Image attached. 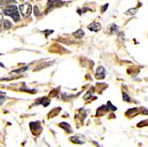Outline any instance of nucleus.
I'll use <instances>...</instances> for the list:
<instances>
[{"mask_svg": "<svg viewBox=\"0 0 148 147\" xmlns=\"http://www.w3.org/2000/svg\"><path fill=\"white\" fill-rule=\"evenodd\" d=\"M74 35H75L77 38H82V37L84 36V30H82V29H78L76 32L74 33Z\"/></svg>", "mask_w": 148, "mask_h": 147, "instance_id": "6e6552de", "label": "nucleus"}, {"mask_svg": "<svg viewBox=\"0 0 148 147\" xmlns=\"http://www.w3.org/2000/svg\"><path fill=\"white\" fill-rule=\"evenodd\" d=\"M20 11L21 12V14L24 17H28L29 15L31 14L32 12V6L29 4H25V5H20Z\"/></svg>", "mask_w": 148, "mask_h": 147, "instance_id": "f03ea898", "label": "nucleus"}, {"mask_svg": "<svg viewBox=\"0 0 148 147\" xmlns=\"http://www.w3.org/2000/svg\"><path fill=\"white\" fill-rule=\"evenodd\" d=\"M5 3H7V4H11V3H15L16 1L15 0H5Z\"/></svg>", "mask_w": 148, "mask_h": 147, "instance_id": "2eb2a0df", "label": "nucleus"}, {"mask_svg": "<svg viewBox=\"0 0 148 147\" xmlns=\"http://www.w3.org/2000/svg\"><path fill=\"white\" fill-rule=\"evenodd\" d=\"M107 105H108V106H109V108H111L113 111H115L117 108L115 107V106H114V105H112V104H111V102H108V103H107Z\"/></svg>", "mask_w": 148, "mask_h": 147, "instance_id": "ddd939ff", "label": "nucleus"}, {"mask_svg": "<svg viewBox=\"0 0 148 147\" xmlns=\"http://www.w3.org/2000/svg\"><path fill=\"white\" fill-rule=\"evenodd\" d=\"M60 127H61L64 130H66V132H69V133H71V132L73 131V130L71 129L70 125L68 124L66 122H62V123H60Z\"/></svg>", "mask_w": 148, "mask_h": 147, "instance_id": "0eeeda50", "label": "nucleus"}, {"mask_svg": "<svg viewBox=\"0 0 148 147\" xmlns=\"http://www.w3.org/2000/svg\"><path fill=\"white\" fill-rule=\"evenodd\" d=\"M106 76V70L103 66H99L98 68L97 71H96V78L97 79H103Z\"/></svg>", "mask_w": 148, "mask_h": 147, "instance_id": "39448f33", "label": "nucleus"}, {"mask_svg": "<svg viewBox=\"0 0 148 147\" xmlns=\"http://www.w3.org/2000/svg\"><path fill=\"white\" fill-rule=\"evenodd\" d=\"M63 5V2L61 1V0H55V1H51V0H49L48 1V8H49V11L51 10L52 8H54L56 6H60Z\"/></svg>", "mask_w": 148, "mask_h": 147, "instance_id": "20e7f679", "label": "nucleus"}, {"mask_svg": "<svg viewBox=\"0 0 148 147\" xmlns=\"http://www.w3.org/2000/svg\"><path fill=\"white\" fill-rule=\"evenodd\" d=\"M137 11H138V9H137V8L130 9V10H128V11L125 12V14H126V15H134V14H135V13L137 12Z\"/></svg>", "mask_w": 148, "mask_h": 147, "instance_id": "1a4fd4ad", "label": "nucleus"}, {"mask_svg": "<svg viewBox=\"0 0 148 147\" xmlns=\"http://www.w3.org/2000/svg\"><path fill=\"white\" fill-rule=\"evenodd\" d=\"M34 12H35V14H36V16L40 15V12H38V8H37L36 6L34 7Z\"/></svg>", "mask_w": 148, "mask_h": 147, "instance_id": "4468645a", "label": "nucleus"}, {"mask_svg": "<svg viewBox=\"0 0 148 147\" xmlns=\"http://www.w3.org/2000/svg\"><path fill=\"white\" fill-rule=\"evenodd\" d=\"M21 1H23V0H21Z\"/></svg>", "mask_w": 148, "mask_h": 147, "instance_id": "f3484780", "label": "nucleus"}, {"mask_svg": "<svg viewBox=\"0 0 148 147\" xmlns=\"http://www.w3.org/2000/svg\"><path fill=\"white\" fill-rule=\"evenodd\" d=\"M88 29L90 31L98 32V31H99L101 29V25L99 23H98V22H92L90 25H88Z\"/></svg>", "mask_w": 148, "mask_h": 147, "instance_id": "7ed1b4c3", "label": "nucleus"}, {"mask_svg": "<svg viewBox=\"0 0 148 147\" xmlns=\"http://www.w3.org/2000/svg\"><path fill=\"white\" fill-rule=\"evenodd\" d=\"M123 100H125V101H127V102H130V98L128 96V94H127V93H125V92H123Z\"/></svg>", "mask_w": 148, "mask_h": 147, "instance_id": "f8f14e48", "label": "nucleus"}, {"mask_svg": "<svg viewBox=\"0 0 148 147\" xmlns=\"http://www.w3.org/2000/svg\"><path fill=\"white\" fill-rule=\"evenodd\" d=\"M4 14H5L6 16H10L15 22H18L21 20L18 8L15 5H9L7 7H5L4 9Z\"/></svg>", "mask_w": 148, "mask_h": 147, "instance_id": "f257e3e1", "label": "nucleus"}, {"mask_svg": "<svg viewBox=\"0 0 148 147\" xmlns=\"http://www.w3.org/2000/svg\"><path fill=\"white\" fill-rule=\"evenodd\" d=\"M107 6H108V5H107V4H106V5L104 6V9H103V12H105V11L106 10V7H107Z\"/></svg>", "mask_w": 148, "mask_h": 147, "instance_id": "dca6fc26", "label": "nucleus"}, {"mask_svg": "<svg viewBox=\"0 0 148 147\" xmlns=\"http://www.w3.org/2000/svg\"><path fill=\"white\" fill-rule=\"evenodd\" d=\"M3 24H4V29H10L11 27H12V24L8 21H5V20L3 21Z\"/></svg>", "mask_w": 148, "mask_h": 147, "instance_id": "9d476101", "label": "nucleus"}, {"mask_svg": "<svg viewBox=\"0 0 148 147\" xmlns=\"http://www.w3.org/2000/svg\"><path fill=\"white\" fill-rule=\"evenodd\" d=\"M70 140H71V141H73L74 143H76V144H84V142H83V141L79 140L78 137H71V138H70Z\"/></svg>", "mask_w": 148, "mask_h": 147, "instance_id": "9b49d317", "label": "nucleus"}, {"mask_svg": "<svg viewBox=\"0 0 148 147\" xmlns=\"http://www.w3.org/2000/svg\"><path fill=\"white\" fill-rule=\"evenodd\" d=\"M29 126H30V128H31V130H33V131L37 130L38 129H42L39 122H30Z\"/></svg>", "mask_w": 148, "mask_h": 147, "instance_id": "423d86ee", "label": "nucleus"}]
</instances>
